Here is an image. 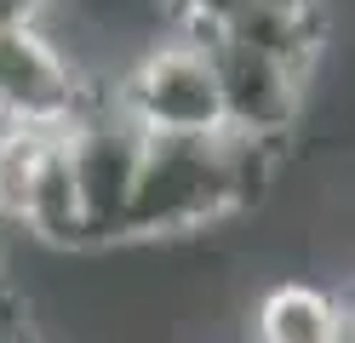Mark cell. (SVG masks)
Segmentation results:
<instances>
[{
  "mask_svg": "<svg viewBox=\"0 0 355 343\" xmlns=\"http://www.w3.org/2000/svg\"><path fill=\"white\" fill-rule=\"evenodd\" d=\"M224 218H241L224 132H212V137H144L132 195H126V218H121V240L189 235V229H212Z\"/></svg>",
  "mask_w": 355,
  "mask_h": 343,
  "instance_id": "obj_1",
  "label": "cell"
},
{
  "mask_svg": "<svg viewBox=\"0 0 355 343\" xmlns=\"http://www.w3.org/2000/svg\"><path fill=\"white\" fill-rule=\"evenodd\" d=\"M109 98L126 109V121L144 137H212V132H224L212 58L189 35L144 46Z\"/></svg>",
  "mask_w": 355,
  "mask_h": 343,
  "instance_id": "obj_2",
  "label": "cell"
},
{
  "mask_svg": "<svg viewBox=\"0 0 355 343\" xmlns=\"http://www.w3.org/2000/svg\"><path fill=\"white\" fill-rule=\"evenodd\" d=\"M63 149H69V172H75V195H80L86 246H115L126 195H132V172H138V155H144V132L126 121V109L109 91H92L80 103V114L63 126Z\"/></svg>",
  "mask_w": 355,
  "mask_h": 343,
  "instance_id": "obj_3",
  "label": "cell"
},
{
  "mask_svg": "<svg viewBox=\"0 0 355 343\" xmlns=\"http://www.w3.org/2000/svg\"><path fill=\"white\" fill-rule=\"evenodd\" d=\"M92 98L80 69L35 12L0 17V126L12 132H63Z\"/></svg>",
  "mask_w": 355,
  "mask_h": 343,
  "instance_id": "obj_4",
  "label": "cell"
},
{
  "mask_svg": "<svg viewBox=\"0 0 355 343\" xmlns=\"http://www.w3.org/2000/svg\"><path fill=\"white\" fill-rule=\"evenodd\" d=\"M178 17H184L189 40L252 46V52L298 69L304 80H309V69L321 58L315 0H178Z\"/></svg>",
  "mask_w": 355,
  "mask_h": 343,
  "instance_id": "obj_5",
  "label": "cell"
},
{
  "mask_svg": "<svg viewBox=\"0 0 355 343\" xmlns=\"http://www.w3.org/2000/svg\"><path fill=\"white\" fill-rule=\"evenodd\" d=\"M218 75V103H224V132L241 137H263V143H286L298 132L304 114V91L309 80L298 69H286L275 58L252 52V46H230V40H201Z\"/></svg>",
  "mask_w": 355,
  "mask_h": 343,
  "instance_id": "obj_6",
  "label": "cell"
},
{
  "mask_svg": "<svg viewBox=\"0 0 355 343\" xmlns=\"http://www.w3.org/2000/svg\"><path fill=\"white\" fill-rule=\"evenodd\" d=\"M12 223L35 229V235L52 240V246H86V229H80V195H75V172H69L63 132H40V137H35L29 166H24V183H17Z\"/></svg>",
  "mask_w": 355,
  "mask_h": 343,
  "instance_id": "obj_7",
  "label": "cell"
},
{
  "mask_svg": "<svg viewBox=\"0 0 355 343\" xmlns=\"http://www.w3.org/2000/svg\"><path fill=\"white\" fill-rule=\"evenodd\" d=\"M344 304L309 281H281L252 309V343H344Z\"/></svg>",
  "mask_w": 355,
  "mask_h": 343,
  "instance_id": "obj_8",
  "label": "cell"
},
{
  "mask_svg": "<svg viewBox=\"0 0 355 343\" xmlns=\"http://www.w3.org/2000/svg\"><path fill=\"white\" fill-rule=\"evenodd\" d=\"M0 343H35L29 315H24V297H17L6 281H0Z\"/></svg>",
  "mask_w": 355,
  "mask_h": 343,
  "instance_id": "obj_9",
  "label": "cell"
},
{
  "mask_svg": "<svg viewBox=\"0 0 355 343\" xmlns=\"http://www.w3.org/2000/svg\"><path fill=\"white\" fill-rule=\"evenodd\" d=\"M166 6H172V12H178V0H166Z\"/></svg>",
  "mask_w": 355,
  "mask_h": 343,
  "instance_id": "obj_10",
  "label": "cell"
},
{
  "mask_svg": "<svg viewBox=\"0 0 355 343\" xmlns=\"http://www.w3.org/2000/svg\"><path fill=\"white\" fill-rule=\"evenodd\" d=\"M344 343H349V337H344Z\"/></svg>",
  "mask_w": 355,
  "mask_h": 343,
  "instance_id": "obj_11",
  "label": "cell"
}]
</instances>
